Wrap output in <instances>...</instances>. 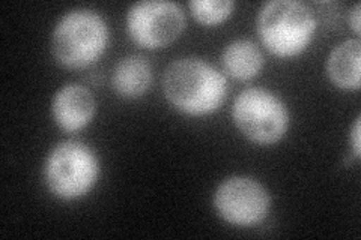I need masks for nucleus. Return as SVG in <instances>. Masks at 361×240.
Instances as JSON below:
<instances>
[{
	"label": "nucleus",
	"instance_id": "1",
	"mask_svg": "<svg viewBox=\"0 0 361 240\" xmlns=\"http://www.w3.org/2000/svg\"><path fill=\"white\" fill-rule=\"evenodd\" d=\"M166 99L187 116H207L217 111L228 95V82L209 62L200 57H183L163 74Z\"/></svg>",
	"mask_w": 361,
	"mask_h": 240
},
{
	"label": "nucleus",
	"instance_id": "2",
	"mask_svg": "<svg viewBox=\"0 0 361 240\" xmlns=\"http://www.w3.org/2000/svg\"><path fill=\"white\" fill-rule=\"evenodd\" d=\"M107 44V23L95 11L86 8L66 13L51 33L54 59L70 70H82L97 62Z\"/></svg>",
	"mask_w": 361,
	"mask_h": 240
},
{
	"label": "nucleus",
	"instance_id": "3",
	"mask_svg": "<svg viewBox=\"0 0 361 240\" xmlns=\"http://www.w3.org/2000/svg\"><path fill=\"white\" fill-rule=\"evenodd\" d=\"M257 33L269 53L295 57L307 49L316 18L312 9L298 0H271L257 14Z\"/></svg>",
	"mask_w": 361,
	"mask_h": 240
},
{
	"label": "nucleus",
	"instance_id": "4",
	"mask_svg": "<svg viewBox=\"0 0 361 240\" xmlns=\"http://www.w3.org/2000/svg\"><path fill=\"white\" fill-rule=\"evenodd\" d=\"M99 170V159L92 147L80 140H68L51 149L42 176L54 197L73 201L95 187Z\"/></svg>",
	"mask_w": 361,
	"mask_h": 240
},
{
	"label": "nucleus",
	"instance_id": "5",
	"mask_svg": "<svg viewBox=\"0 0 361 240\" xmlns=\"http://www.w3.org/2000/svg\"><path fill=\"white\" fill-rule=\"evenodd\" d=\"M232 119L245 139L259 146L279 143L289 128L285 102L264 87L243 90L232 106Z\"/></svg>",
	"mask_w": 361,
	"mask_h": 240
},
{
	"label": "nucleus",
	"instance_id": "6",
	"mask_svg": "<svg viewBox=\"0 0 361 240\" xmlns=\"http://www.w3.org/2000/svg\"><path fill=\"white\" fill-rule=\"evenodd\" d=\"M212 204L220 218L228 224L253 227L268 216L271 197L267 188L256 179L232 176L217 187Z\"/></svg>",
	"mask_w": 361,
	"mask_h": 240
},
{
	"label": "nucleus",
	"instance_id": "7",
	"mask_svg": "<svg viewBox=\"0 0 361 240\" xmlns=\"http://www.w3.org/2000/svg\"><path fill=\"white\" fill-rule=\"evenodd\" d=\"M185 29V14L175 2L145 0L134 4L127 14L131 39L145 49H161L176 41Z\"/></svg>",
	"mask_w": 361,
	"mask_h": 240
},
{
	"label": "nucleus",
	"instance_id": "8",
	"mask_svg": "<svg viewBox=\"0 0 361 240\" xmlns=\"http://www.w3.org/2000/svg\"><path fill=\"white\" fill-rule=\"evenodd\" d=\"M95 111L97 101L92 92L82 84L61 87L51 101L53 119L65 132H77L87 127Z\"/></svg>",
	"mask_w": 361,
	"mask_h": 240
},
{
	"label": "nucleus",
	"instance_id": "9",
	"mask_svg": "<svg viewBox=\"0 0 361 240\" xmlns=\"http://www.w3.org/2000/svg\"><path fill=\"white\" fill-rule=\"evenodd\" d=\"M152 83V68L142 54H130L116 65L111 84L115 92L126 98L135 99L148 92Z\"/></svg>",
	"mask_w": 361,
	"mask_h": 240
},
{
	"label": "nucleus",
	"instance_id": "10",
	"mask_svg": "<svg viewBox=\"0 0 361 240\" xmlns=\"http://www.w3.org/2000/svg\"><path fill=\"white\" fill-rule=\"evenodd\" d=\"M326 74L337 87L343 90L360 89L361 44L358 39H348L333 49L326 61Z\"/></svg>",
	"mask_w": 361,
	"mask_h": 240
},
{
	"label": "nucleus",
	"instance_id": "11",
	"mask_svg": "<svg viewBox=\"0 0 361 240\" xmlns=\"http://www.w3.org/2000/svg\"><path fill=\"white\" fill-rule=\"evenodd\" d=\"M221 65L232 78L247 82L261 72L264 68V56L253 41L238 39L231 42L223 50Z\"/></svg>",
	"mask_w": 361,
	"mask_h": 240
},
{
	"label": "nucleus",
	"instance_id": "12",
	"mask_svg": "<svg viewBox=\"0 0 361 240\" xmlns=\"http://www.w3.org/2000/svg\"><path fill=\"white\" fill-rule=\"evenodd\" d=\"M191 14L203 26H217L233 13L232 0H190Z\"/></svg>",
	"mask_w": 361,
	"mask_h": 240
},
{
	"label": "nucleus",
	"instance_id": "13",
	"mask_svg": "<svg viewBox=\"0 0 361 240\" xmlns=\"http://www.w3.org/2000/svg\"><path fill=\"white\" fill-rule=\"evenodd\" d=\"M351 144H353V151H354V156L358 159L360 153H361V120L360 118H357V120L353 125L351 130Z\"/></svg>",
	"mask_w": 361,
	"mask_h": 240
},
{
	"label": "nucleus",
	"instance_id": "14",
	"mask_svg": "<svg viewBox=\"0 0 361 240\" xmlns=\"http://www.w3.org/2000/svg\"><path fill=\"white\" fill-rule=\"evenodd\" d=\"M360 9H361V6H360V4H355L354 5V8H353V11L351 13H349V25H351V27H353V30L355 32V35H360V26H361V21H360Z\"/></svg>",
	"mask_w": 361,
	"mask_h": 240
}]
</instances>
